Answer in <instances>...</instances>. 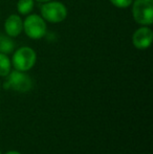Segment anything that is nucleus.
I'll list each match as a JSON object with an SVG mask.
<instances>
[{
  "instance_id": "nucleus-6",
  "label": "nucleus",
  "mask_w": 153,
  "mask_h": 154,
  "mask_svg": "<svg viewBox=\"0 0 153 154\" xmlns=\"http://www.w3.org/2000/svg\"><path fill=\"white\" fill-rule=\"evenodd\" d=\"M153 32L149 26H142L132 35V44L137 49H147L151 45Z\"/></svg>"
},
{
  "instance_id": "nucleus-4",
  "label": "nucleus",
  "mask_w": 153,
  "mask_h": 154,
  "mask_svg": "<svg viewBox=\"0 0 153 154\" xmlns=\"http://www.w3.org/2000/svg\"><path fill=\"white\" fill-rule=\"evenodd\" d=\"M6 82L4 87L8 89H13L18 92H27L33 88V80L25 71L11 70V72L6 75Z\"/></svg>"
},
{
  "instance_id": "nucleus-9",
  "label": "nucleus",
  "mask_w": 153,
  "mask_h": 154,
  "mask_svg": "<svg viewBox=\"0 0 153 154\" xmlns=\"http://www.w3.org/2000/svg\"><path fill=\"white\" fill-rule=\"evenodd\" d=\"M35 6L34 0H18L17 2V11L21 15H29Z\"/></svg>"
},
{
  "instance_id": "nucleus-14",
  "label": "nucleus",
  "mask_w": 153,
  "mask_h": 154,
  "mask_svg": "<svg viewBox=\"0 0 153 154\" xmlns=\"http://www.w3.org/2000/svg\"><path fill=\"white\" fill-rule=\"evenodd\" d=\"M0 87H1V82H0Z\"/></svg>"
},
{
  "instance_id": "nucleus-2",
  "label": "nucleus",
  "mask_w": 153,
  "mask_h": 154,
  "mask_svg": "<svg viewBox=\"0 0 153 154\" xmlns=\"http://www.w3.org/2000/svg\"><path fill=\"white\" fill-rule=\"evenodd\" d=\"M131 5L135 22L143 26H150L153 23V0H133Z\"/></svg>"
},
{
  "instance_id": "nucleus-15",
  "label": "nucleus",
  "mask_w": 153,
  "mask_h": 154,
  "mask_svg": "<svg viewBox=\"0 0 153 154\" xmlns=\"http://www.w3.org/2000/svg\"><path fill=\"white\" fill-rule=\"evenodd\" d=\"M0 154H1V151H0Z\"/></svg>"
},
{
  "instance_id": "nucleus-13",
  "label": "nucleus",
  "mask_w": 153,
  "mask_h": 154,
  "mask_svg": "<svg viewBox=\"0 0 153 154\" xmlns=\"http://www.w3.org/2000/svg\"><path fill=\"white\" fill-rule=\"evenodd\" d=\"M34 1H38V2H41V3H44V2L50 1V0H34Z\"/></svg>"
},
{
  "instance_id": "nucleus-11",
  "label": "nucleus",
  "mask_w": 153,
  "mask_h": 154,
  "mask_svg": "<svg viewBox=\"0 0 153 154\" xmlns=\"http://www.w3.org/2000/svg\"><path fill=\"white\" fill-rule=\"evenodd\" d=\"M111 2V4L118 8H126L128 6H130L132 4L133 0H109Z\"/></svg>"
},
{
  "instance_id": "nucleus-10",
  "label": "nucleus",
  "mask_w": 153,
  "mask_h": 154,
  "mask_svg": "<svg viewBox=\"0 0 153 154\" xmlns=\"http://www.w3.org/2000/svg\"><path fill=\"white\" fill-rule=\"evenodd\" d=\"M12 61L8 55L0 54V77H6L11 72Z\"/></svg>"
},
{
  "instance_id": "nucleus-12",
  "label": "nucleus",
  "mask_w": 153,
  "mask_h": 154,
  "mask_svg": "<svg viewBox=\"0 0 153 154\" xmlns=\"http://www.w3.org/2000/svg\"><path fill=\"white\" fill-rule=\"evenodd\" d=\"M5 154H21V153H20V152H18V151L12 150V151H8V152H6Z\"/></svg>"
},
{
  "instance_id": "nucleus-7",
  "label": "nucleus",
  "mask_w": 153,
  "mask_h": 154,
  "mask_svg": "<svg viewBox=\"0 0 153 154\" xmlns=\"http://www.w3.org/2000/svg\"><path fill=\"white\" fill-rule=\"evenodd\" d=\"M5 34L11 38H16L23 31V21L19 15L12 14L6 18L4 22Z\"/></svg>"
},
{
  "instance_id": "nucleus-8",
  "label": "nucleus",
  "mask_w": 153,
  "mask_h": 154,
  "mask_svg": "<svg viewBox=\"0 0 153 154\" xmlns=\"http://www.w3.org/2000/svg\"><path fill=\"white\" fill-rule=\"evenodd\" d=\"M15 51V42L8 35L0 34V54L10 55Z\"/></svg>"
},
{
  "instance_id": "nucleus-1",
  "label": "nucleus",
  "mask_w": 153,
  "mask_h": 154,
  "mask_svg": "<svg viewBox=\"0 0 153 154\" xmlns=\"http://www.w3.org/2000/svg\"><path fill=\"white\" fill-rule=\"evenodd\" d=\"M11 61L16 70L29 71L37 62V54L32 47L22 46L14 51Z\"/></svg>"
},
{
  "instance_id": "nucleus-3",
  "label": "nucleus",
  "mask_w": 153,
  "mask_h": 154,
  "mask_svg": "<svg viewBox=\"0 0 153 154\" xmlns=\"http://www.w3.org/2000/svg\"><path fill=\"white\" fill-rule=\"evenodd\" d=\"M41 17L50 23H60L67 17V8L62 2L47 1L41 6Z\"/></svg>"
},
{
  "instance_id": "nucleus-5",
  "label": "nucleus",
  "mask_w": 153,
  "mask_h": 154,
  "mask_svg": "<svg viewBox=\"0 0 153 154\" xmlns=\"http://www.w3.org/2000/svg\"><path fill=\"white\" fill-rule=\"evenodd\" d=\"M23 31L29 38L39 40L46 35V22L39 15H29L23 21Z\"/></svg>"
}]
</instances>
